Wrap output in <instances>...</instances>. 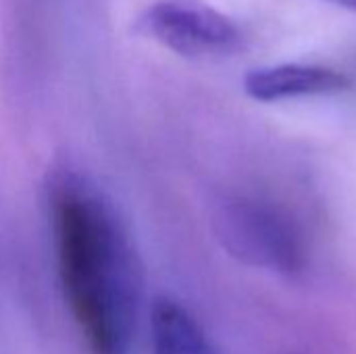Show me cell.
<instances>
[{"label": "cell", "mask_w": 356, "mask_h": 354, "mask_svg": "<svg viewBox=\"0 0 356 354\" xmlns=\"http://www.w3.org/2000/svg\"><path fill=\"white\" fill-rule=\"evenodd\" d=\"M56 275L90 354H129L142 277L129 234L106 194L83 173L56 171L46 186Z\"/></svg>", "instance_id": "6da1fadb"}, {"label": "cell", "mask_w": 356, "mask_h": 354, "mask_svg": "<svg viewBox=\"0 0 356 354\" xmlns=\"http://www.w3.org/2000/svg\"><path fill=\"white\" fill-rule=\"evenodd\" d=\"M221 246L236 261L280 275H298L307 248L298 225L280 207L259 198H232L215 213Z\"/></svg>", "instance_id": "7a4b0ae2"}, {"label": "cell", "mask_w": 356, "mask_h": 354, "mask_svg": "<svg viewBox=\"0 0 356 354\" xmlns=\"http://www.w3.org/2000/svg\"><path fill=\"white\" fill-rule=\"evenodd\" d=\"M136 31L186 58H219L242 48L240 27L204 0H156Z\"/></svg>", "instance_id": "3957f363"}, {"label": "cell", "mask_w": 356, "mask_h": 354, "mask_svg": "<svg viewBox=\"0 0 356 354\" xmlns=\"http://www.w3.org/2000/svg\"><path fill=\"white\" fill-rule=\"evenodd\" d=\"M350 88V79L327 67L277 65L246 73L244 90L259 102H277L300 96L334 94Z\"/></svg>", "instance_id": "277c9868"}, {"label": "cell", "mask_w": 356, "mask_h": 354, "mask_svg": "<svg viewBox=\"0 0 356 354\" xmlns=\"http://www.w3.org/2000/svg\"><path fill=\"white\" fill-rule=\"evenodd\" d=\"M152 354H219L194 315L175 300H156L150 317Z\"/></svg>", "instance_id": "5b68a950"}, {"label": "cell", "mask_w": 356, "mask_h": 354, "mask_svg": "<svg viewBox=\"0 0 356 354\" xmlns=\"http://www.w3.org/2000/svg\"><path fill=\"white\" fill-rule=\"evenodd\" d=\"M332 4H338V6H344V8H350L356 13V0H327Z\"/></svg>", "instance_id": "8992f818"}]
</instances>
